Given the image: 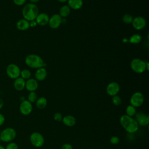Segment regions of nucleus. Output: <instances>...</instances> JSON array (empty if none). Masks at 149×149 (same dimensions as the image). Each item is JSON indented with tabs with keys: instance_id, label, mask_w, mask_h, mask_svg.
<instances>
[{
	"instance_id": "obj_34",
	"label": "nucleus",
	"mask_w": 149,
	"mask_h": 149,
	"mask_svg": "<svg viewBox=\"0 0 149 149\" xmlns=\"http://www.w3.org/2000/svg\"><path fill=\"white\" fill-rule=\"evenodd\" d=\"M5 118L3 115H2V113H0V126H2L3 123L5 122Z\"/></svg>"
},
{
	"instance_id": "obj_26",
	"label": "nucleus",
	"mask_w": 149,
	"mask_h": 149,
	"mask_svg": "<svg viewBox=\"0 0 149 149\" xmlns=\"http://www.w3.org/2000/svg\"><path fill=\"white\" fill-rule=\"evenodd\" d=\"M20 76L23 79H29L31 76V72L28 69H23L20 72Z\"/></svg>"
},
{
	"instance_id": "obj_5",
	"label": "nucleus",
	"mask_w": 149,
	"mask_h": 149,
	"mask_svg": "<svg viewBox=\"0 0 149 149\" xmlns=\"http://www.w3.org/2000/svg\"><path fill=\"white\" fill-rule=\"evenodd\" d=\"M130 68L134 72L142 73L147 69L146 62L139 58H134L130 62Z\"/></svg>"
},
{
	"instance_id": "obj_13",
	"label": "nucleus",
	"mask_w": 149,
	"mask_h": 149,
	"mask_svg": "<svg viewBox=\"0 0 149 149\" xmlns=\"http://www.w3.org/2000/svg\"><path fill=\"white\" fill-rule=\"evenodd\" d=\"M133 27L136 30H141L146 25V20L142 16H137L133 19L132 22Z\"/></svg>"
},
{
	"instance_id": "obj_31",
	"label": "nucleus",
	"mask_w": 149,
	"mask_h": 149,
	"mask_svg": "<svg viewBox=\"0 0 149 149\" xmlns=\"http://www.w3.org/2000/svg\"><path fill=\"white\" fill-rule=\"evenodd\" d=\"M62 115L59 112H56L54 115V119L57 122H61L62 120Z\"/></svg>"
},
{
	"instance_id": "obj_35",
	"label": "nucleus",
	"mask_w": 149,
	"mask_h": 149,
	"mask_svg": "<svg viewBox=\"0 0 149 149\" xmlns=\"http://www.w3.org/2000/svg\"><path fill=\"white\" fill-rule=\"evenodd\" d=\"M29 24H30V27H35L37 26V22L35 20H31V21L29 22Z\"/></svg>"
},
{
	"instance_id": "obj_32",
	"label": "nucleus",
	"mask_w": 149,
	"mask_h": 149,
	"mask_svg": "<svg viewBox=\"0 0 149 149\" xmlns=\"http://www.w3.org/2000/svg\"><path fill=\"white\" fill-rule=\"evenodd\" d=\"M26 0H13L14 3L17 6H21L23 5L25 2Z\"/></svg>"
},
{
	"instance_id": "obj_27",
	"label": "nucleus",
	"mask_w": 149,
	"mask_h": 149,
	"mask_svg": "<svg viewBox=\"0 0 149 149\" xmlns=\"http://www.w3.org/2000/svg\"><path fill=\"white\" fill-rule=\"evenodd\" d=\"M112 102L114 105L119 106L122 103V100H121V98L119 95H115L112 96Z\"/></svg>"
},
{
	"instance_id": "obj_20",
	"label": "nucleus",
	"mask_w": 149,
	"mask_h": 149,
	"mask_svg": "<svg viewBox=\"0 0 149 149\" xmlns=\"http://www.w3.org/2000/svg\"><path fill=\"white\" fill-rule=\"evenodd\" d=\"M68 3L69 8L74 10L80 9L83 5V0H68Z\"/></svg>"
},
{
	"instance_id": "obj_25",
	"label": "nucleus",
	"mask_w": 149,
	"mask_h": 149,
	"mask_svg": "<svg viewBox=\"0 0 149 149\" xmlns=\"http://www.w3.org/2000/svg\"><path fill=\"white\" fill-rule=\"evenodd\" d=\"M27 98H28L27 100L29 102H30L31 103H33L36 101L37 99V95L35 93V91H31V92H30V93L29 94Z\"/></svg>"
},
{
	"instance_id": "obj_2",
	"label": "nucleus",
	"mask_w": 149,
	"mask_h": 149,
	"mask_svg": "<svg viewBox=\"0 0 149 149\" xmlns=\"http://www.w3.org/2000/svg\"><path fill=\"white\" fill-rule=\"evenodd\" d=\"M38 15V8L35 3H27L22 9V15L24 19L29 22L35 20Z\"/></svg>"
},
{
	"instance_id": "obj_7",
	"label": "nucleus",
	"mask_w": 149,
	"mask_h": 149,
	"mask_svg": "<svg viewBox=\"0 0 149 149\" xmlns=\"http://www.w3.org/2000/svg\"><path fill=\"white\" fill-rule=\"evenodd\" d=\"M30 141L35 147H41L44 143V138L39 132H33L30 136Z\"/></svg>"
},
{
	"instance_id": "obj_3",
	"label": "nucleus",
	"mask_w": 149,
	"mask_h": 149,
	"mask_svg": "<svg viewBox=\"0 0 149 149\" xmlns=\"http://www.w3.org/2000/svg\"><path fill=\"white\" fill-rule=\"evenodd\" d=\"M26 64L31 68L38 69L45 66L42 58L36 54H30L25 58Z\"/></svg>"
},
{
	"instance_id": "obj_16",
	"label": "nucleus",
	"mask_w": 149,
	"mask_h": 149,
	"mask_svg": "<svg viewBox=\"0 0 149 149\" xmlns=\"http://www.w3.org/2000/svg\"><path fill=\"white\" fill-rule=\"evenodd\" d=\"M47 76V72L45 68L44 67L40 68L37 69L35 73V77L36 80L42 81L44 80Z\"/></svg>"
},
{
	"instance_id": "obj_4",
	"label": "nucleus",
	"mask_w": 149,
	"mask_h": 149,
	"mask_svg": "<svg viewBox=\"0 0 149 149\" xmlns=\"http://www.w3.org/2000/svg\"><path fill=\"white\" fill-rule=\"evenodd\" d=\"M16 136V132L12 127H6L0 133L1 141L5 143L12 141Z\"/></svg>"
},
{
	"instance_id": "obj_17",
	"label": "nucleus",
	"mask_w": 149,
	"mask_h": 149,
	"mask_svg": "<svg viewBox=\"0 0 149 149\" xmlns=\"http://www.w3.org/2000/svg\"><path fill=\"white\" fill-rule=\"evenodd\" d=\"M25 84L26 81L24 79H23L21 77H19L15 79L13 86L15 90L17 91H22L25 88Z\"/></svg>"
},
{
	"instance_id": "obj_29",
	"label": "nucleus",
	"mask_w": 149,
	"mask_h": 149,
	"mask_svg": "<svg viewBox=\"0 0 149 149\" xmlns=\"http://www.w3.org/2000/svg\"><path fill=\"white\" fill-rule=\"evenodd\" d=\"M18 145L15 142H9L6 146L5 149H18Z\"/></svg>"
},
{
	"instance_id": "obj_40",
	"label": "nucleus",
	"mask_w": 149,
	"mask_h": 149,
	"mask_svg": "<svg viewBox=\"0 0 149 149\" xmlns=\"http://www.w3.org/2000/svg\"><path fill=\"white\" fill-rule=\"evenodd\" d=\"M0 149H5V148L3 146L0 145Z\"/></svg>"
},
{
	"instance_id": "obj_23",
	"label": "nucleus",
	"mask_w": 149,
	"mask_h": 149,
	"mask_svg": "<svg viewBox=\"0 0 149 149\" xmlns=\"http://www.w3.org/2000/svg\"><path fill=\"white\" fill-rule=\"evenodd\" d=\"M126 115H127L129 116L133 117L136 113V109L135 107H134L133 106H132L130 104L126 107Z\"/></svg>"
},
{
	"instance_id": "obj_36",
	"label": "nucleus",
	"mask_w": 149,
	"mask_h": 149,
	"mask_svg": "<svg viewBox=\"0 0 149 149\" xmlns=\"http://www.w3.org/2000/svg\"><path fill=\"white\" fill-rule=\"evenodd\" d=\"M3 101L2 98H0V109L3 107Z\"/></svg>"
},
{
	"instance_id": "obj_21",
	"label": "nucleus",
	"mask_w": 149,
	"mask_h": 149,
	"mask_svg": "<svg viewBox=\"0 0 149 149\" xmlns=\"http://www.w3.org/2000/svg\"><path fill=\"white\" fill-rule=\"evenodd\" d=\"M35 102L36 107L40 109L45 108L47 105V100L44 97H40V98H37Z\"/></svg>"
},
{
	"instance_id": "obj_24",
	"label": "nucleus",
	"mask_w": 149,
	"mask_h": 149,
	"mask_svg": "<svg viewBox=\"0 0 149 149\" xmlns=\"http://www.w3.org/2000/svg\"><path fill=\"white\" fill-rule=\"evenodd\" d=\"M141 40V37L140 35L138 34H134L132 35L130 39L129 40V41L132 44H138L139 43Z\"/></svg>"
},
{
	"instance_id": "obj_39",
	"label": "nucleus",
	"mask_w": 149,
	"mask_h": 149,
	"mask_svg": "<svg viewBox=\"0 0 149 149\" xmlns=\"http://www.w3.org/2000/svg\"><path fill=\"white\" fill-rule=\"evenodd\" d=\"M20 100H21L22 101H23V100H24V97H23V96H22V97H20Z\"/></svg>"
},
{
	"instance_id": "obj_38",
	"label": "nucleus",
	"mask_w": 149,
	"mask_h": 149,
	"mask_svg": "<svg viewBox=\"0 0 149 149\" xmlns=\"http://www.w3.org/2000/svg\"><path fill=\"white\" fill-rule=\"evenodd\" d=\"M59 2H62V3H63V2H65L66 1H67L68 0H58Z\"/></svg>"
},
{
	"instance_id": "obj_11",
	"label": "nucleus",
	"mask_w": 149,
	"mask_h": 149,
	"mask_svg": "<svg viewBox=\"0 0 149 149\" xmlns=\"http://www.w3.org/2000/svg\"><path fill=\"white\" fill-rule=\"evenodd\" d=\"M120 90V86L116 82H111L108 84L106 88L107 93L110 96H113L117 95Z\"/></svg>"
},
{
	"instance_id": "obj_12",
	"label": "nucleus",
	"mask_w": 149,
	"mask_h": 149,
	"mask_svg": "<svg viewBox=\"0 0 149 149\" xmlns=\"http://www.w3.org/2000/svg\"><path fill=\"white\" fill-rule=\"evenodd\" d=\"M62 22V19L61 16L58 14H55L49 18L48 24L51 28L57 29L60 26Z\"/></svg>"
},
{
	"instance_id": "obj_28",
	"label": "nucleus",
	"mask_w": 149,
	"mask_h": 149,
	"mask_svg": "<svg viewBox=\"0 0 149 149\" xmlns=\"http://www.w3.org/2000/svg\"><path fill=\"white\" fill-rule=\"evenodd\" d=\"M133 16L130 14H125L123 16V17H122L123 22L126 24L131 23L133 21Z\"/></svg>"
},
{
	"instance_id": "obj_14",
	"label": "nucleus",
	"mask_w": 149,
	"mask_h": 149,
	"mask_svg": "<svg viewBox=\"0 0 149 149\" xmlns=\"http://www.w3.org/2000/svg\"><path fill=\"white\" fill-rule=\"evenodd\" d=\"M49 17L48 15L45 13H41L37 15L35 20L36 21L37 24L44 26L48 23Z\"/></svg>"
},
{
	"instance_id": "obj_19",
	"label": "nucleus",
	"mask_w": 149,
	"mask_h": 149,
	"mask_svg": "<svg viewBox=\"0 0 149 149\" xmlns=\"http://www.w3.org/2000/svg\"><path fill=\"white\" fill-rule=\"evenodd\" d=\"M62 121L64 125H65L68 127H72L74 126L76 122V118L72 115H66L64 117H63Z\"/></svg>"
},
{
	"instance_id": "obj_15",
	"label": "nucleus",
	"mask_w": 149,
	"mask_h": 149,
	"mask_svg": "<svg viewBox=\"0 0 149 149\" xmlns=\"http://www.w3.org/2000/svg\"><path fill=\"white\" fill-rule=\"evenodd\" d=\"M38 87L37 80L34 79H29L26 81L25 87L30 92L35 91Z\"/></svg>"
},
{
	"instance_id": "obj_10",
	"label": "nucleus",
	"mask_w": 149,
	"mask_h": 149,
	"mask_svg": "<svg viewBox=\"0 0 149 149\" xmlns=\"http://www.w3.org/2000/svg\"><path fill=\"white\" fill-rule=\"evenodd\" d=\"M135 119L137 121L138 125L141 126H146L148 125L149 123V117L148 115L140 112L136 113Z\"/></svg>"
},
{
	"instance_id": "obj_41",
	"label": "nucleus",
	"mask_w": 149,
	"mask_h": 149,
	"mask_svg": "<svg viewBox=\"0 0 149 149\" xmlns=\"http://www.w3.org/2000/svg\"><path fill=\"white\" fill-rule=\"evenodd\" d=\"M0 133H1V131H0Z\"/></svg>"
},
{
	"instance_id": "obj_30",
	"label": "nucleus",
	"mask_w": 149,
	"mask_h": 149,
	"mask_svg": "<svg viewBox=\"0 0 149 149\" xmlns=\"http://www.w3.org/2000/svg\"><path fill=\"white\" fill-rule=\"evenodd\" d=\"M110 143L112 144H117L119 143V141H120V139L117 136H112L111 138H110Z\"/></svg>"
},
{
	"instance_id": "obj_18",
	"label": "nucleus",
	"mask_w": 149,
	"mask_h": 149,
	"mask_svg": "<svg viewBox=\"0 0 149 149\" xmlns=\"http://www.w3.org/2000/svg\"><path fill=\"white\" fill-rule=\"evenodd\" d=\"M16 27L20 31L27 30L30 27L29 22L24 19H20L16 23Z\"/></svg>"
},
{
	"instance_id": "obj_6",
	"label": "nucleus",
	"mask_w": 149,
	"mask_h": 149,
	"mask_svg": "<svg viewBox=\"0 0 149 149\" xmlns=\"http://www.w3.org/2000/svg\"><path fill=\"white\" fill-rule=\"evenodd\" d=\"M20 69L19 67L14 63L8 65L6 69V73L8 76L12 79H16L20 76Z\"/></svg>"
},
{
	"instance_id": "obj_33",
	"label": "nucleus",
	"mask_w": 149,
	"mask_h": 149,
	"mask_svg": "<svg viewBox=\"0 0 149 149\" xmlns=\"http://www.w3.org/2000/svg\"><path fill=\"white\" fill-rule=\"evenodd\" d=\"M61 149H73V147L69 143H65L62 146Z\"/></svg>"
},
{
	"instance_id": "obj_37",
	"label": "nucleus",
	"mask_w": 149,
	"mask_h": 149,
	"mask_svg": "<svg viewBox=\"0 0 149 149\" xmlns=\"http://www.w3.org/2000/svg\"><path fill=\"white\" fill-rule=\"evenodd\" d=\"M30 2H31V3H36V2H37L39 0H29Z\"/></svg>"
},
{
	"instance_id": "obj_8",
	"label": "nucleus",
	"mask_w": 149,
	"mask_h": 149,
	"mask_svg": "<svg viewBox=\"0 0 149 149\" xmlns=\"http://www.w3.org/2000/svg\"><path fill=\"white\" fill-rule=\"evenodd\" d=\"M144 98L143 94L140 92H135L132 94L130 99V105L135 108L139 107L143 104Z\"/></svg>"
},
{
	"instance_id": "obj_1",
	"label": "nucleus",
	"mask_w": 149,
	"mask_h": 149,
	"mask_svg": "<svg viewBox=\"0 0 149 149\" xmlns=\"http://www.w3.org/2000/svg\"><path fill=\"white\" fill-rule=\"evenodd\" d=\"M119 122L123 129L129 133H136L139 130V125L133 117L123 115L120 118Z\"/></svg>"
},
{
	"instance_id": "obj_22",
	"label": "nucleus",
	"mask_w": 149,
	"mask_h": 149,
	"mask_svg": "<svg viewBox=\"0 0 149 149\" xmlns=\"http://www.w3.org/2000/svg\"><path fill=\"white\" fill-rule=\"evenodd\" d=\"M70 13V8L68 5L62 6L59 10V15L61 17H66L69 16Z\"/></svg>"
},
{
	"instance_id": "obj_9",
	"label": "nucleus",
	"mask_w": 149,
	"mask_h": 149,
	"mask_svg": "<svg viewBox=\"0 0 149 149\" xmlns=\"http://www.w3.org/2000/svg\"><path fill=\"white\" fill-rule=\"evenodd\" d=\"M19 111L22 115H29L33 111L32 103L26 100L21 101L19 105Z\"/></svg>"
}]
</instances>
